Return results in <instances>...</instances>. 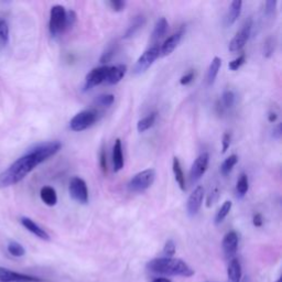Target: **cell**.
<instances>
[{
  "label": "cell",
  "instance_id": "obj_1",
  "mask_svg": "<svg viewBox=\"0 0 282 282\" xmlns=\"http://www.w3.org/2000/svg\"><path fill=\"white\" fill-rule=\"evenodd\" d=\"M39 165H40V162L30 152L20 156L8 169H6L5 171L0 173V189L17 184Z\"/></svg>",
  "mask_w": 282,
  "mask_h": 282
},
{
  "label": "cell",
  "instance_id": "obj_2",
  "mask_svg": "<svg viewBox=\"0 0 282 282\" xmlns=\"http://www.w3.org/2000/svg\"><path fill=\"white\" fill-rule=\"evenodd\" d=\"M147 268L149 271L166 275H180L189 278L194 274L193 269L186 262L175 258H155L148 262Z\"/></svg>",
  "mask_w": 282,
  "mask_h": 282
},
{
  "label": "cell",
  "instance_id": "obj_3",
  "mask_svg": "<svg viewBox=\"0 0 282 282\" xmlns=\"http://www.w3.org/2000/svg\"><path fill=\"white\" fill-rule=\"evenodd\" d=\"M155 171L153 169H147L134 175L128 183V190L134 193H142L153 184Z\"/></svg>",
  "mask_w": 282,
  "mask_h": 282
},
{
  "label": "cell",
  "instance_id": "obj_4",
  "mask_svg": "<svg viewBox=\"0 0 282 282\" xmlns=\"http://www.w3.org/2000/svg\"><path fill=\"white\" fill-rule=\"evenodd\" d=\"M65 21H67V10L61 5H55L50 11L49 30L52 37H57L65 31Z\"/></svg>",
  "mask_w": 282,
  "mask_h": 282
},
{
  "label": "cell",
  "instance_id": "obj_5",
  "mask_svg": "<svg viewBox=\"0 0 282 282\" xmlns=\"http://www.w3.org/2000/svg\"><path fill=\"white\" fill-rule=\"evenodd\" d=\"M98 120V111L95 109H86L76 114L70 121V128L76 131H83L89 128Z\"/></svg>",
  "mask_w": 282,
  "mask_h": 282
},
{
  "label": "cell",
  "instance_id": "obj_6",
  "mask_svg": "<svg viewBox=\"0 0 282 282\" xmlns=\"http://www.w3.org/2000/svg\"><path fill=\"white\" fill-rule=\"evenodd\" d=\"M159 56H160V47L158 44H153L151 48L146 50L139 56V58H138L134 67V73L137 75L145 73V72L151 67Z\"/></svg>",
  "mask_w": 282,
  "mask_h": 282
},
{
  "label": "cell",
  "instance_id": "obj_7",
  "mask_svg": "<svg viewBox=\"0 0 282 282\" xmlns=\"http://www.w3.org/2000/svg\"><path fill=\"white\" fill-rule=\"evenodd\" d=\"M62 148L61 142L58 141H48V142H42L36 145L35 147H32L28 152L34 154L38 161L42 163L45 160H48L51 158L52 155H54L60 151Z\"/></svg>",
  "mask_w": 282,
  "mask_h": 282
},
{
  "label": "cell",
  "instance_id": "obj_8",
  "mask_svg": "<svg viewBox=\"0 0 282 282\" xmlns=\"http://www.w3.org/2000/svg\"><path fill=\"white\" fill-rule=\"evenodd\" d=\"M69 192L71 198L80 204H87L88 203V190L86 182L78 178V176H74V178L71 179Z\"/></svg>",
  "mask_w": 282,
  "mask_h": 282
},
{
  "label": "cell",
  "instance_id": "obj_9",
  "mask_svg": "<svg viewBox=\"0 0 282 282\" xmlns=\"http://www.w3.org/2000/svg\"><path fill=\"white\" fill-rule=\"evenodd\" d=\"M252 29H253V19L249 18L248 20H246L245 23L242 24L241 29L232 39V41H231V43H229V47H228L229 51L237 52L244 48L246 42L248 41L249 37H250Z\"/></svg>",
  "mask_w": 282,
  "mask_h": 282
},
{
  "label": "cell",
  "instance_id": "obj_10",
  "mask_svg": "<svg viewBox=\"0 0 282 282\" xmlns=\"http://www.w3.org/2000/svg\"><path fill=\"white\" fill-rule=\"evenodd\" d=\"M107 65L101 68H96L91 70L89 73L85 77V84H84V90H88L93 88L97 85H101L102 83H105L107 77V72H108Z\"/></svg>",
  "mask_w": 282,
  "mask_h": 282
},
{
  "label": "cell",
  "instance_id": "obj_11",
  "mask_svg": "<svg viewBox=\"0 0 282 282\" xmlns=\"http://www.w3.org/2000/svg\"><path fill=\"white\" fill-rule=\"evenodd\" d=\"M208 163L209 154L207 152H203L195 159L194 163L192 165L191 171H190V179H191L192 183L198 182L202 178L203 174L206 172Z\"/></svg>",
  "mask_w": 282,
  "mask_h": 282
},
{
  "label": "cell",
  "instance_id": "obj_12",
  "mask_svg": "<svg viewBox=\"0 0 282 282\" xmlns=\"http://www.w3.org/2000/svg\"><path fill=\"white\" fill-rule=\"evenodd\" d=\"M0 281L3 282H41V279L34 275L11 271L7 268L0 267Z\"/></svg>",
  "mask_w": 282,
  "mask_h": 282
},
{
  "label": "cell",
  "instance_id": "obj_13",
  "mask_svg": "<svg viewBox=\"0 0 282 282\" xmlns=\"http://www.w3.org/2000/svg\"><path fill=\"white\" fill-rule=\"evenodd\" d=\"M205 195V190L203 186L199 185L194 189L192 194L190 195V198L186 203V211L190 216H194L199 213L200 208L202 206L203 199Z\"/></svg>",
  "mask_w": 282,
  "mask_h": 282
},
{
  "label": "cell",
  "instance_id": "obj_14",
  "mask_svg": "<svg viewBox=\"0 0 282 282\" xmlns=\"http://www.w3.org/2000/svg\"><path fill=\"white\" fill-rule=\"evenodd\" d=\"M223 250L227 258H233L238 248V235L236 232L227 233L223 238Z\"/></svg>",
  "mask_w": 282,
  "mask_h": 282
},
{
  "label": "cell",
  "instance_id": "obj_15",
  "mask_svg": "<svg viewBox=\"0 0 282 282\" xmlns=\"http://www.w3.org/2000/svg\"><path fill=\"white\" fill-rule=\"evenodd\" d=\"M126 73H127V65L119 64V65H115V67H109L105 83H107L109 85H115L117 83H119L122 80V77L126 75Z\"/></svg>",
  "mask_w": 282,
  "mask_h": 282
},
{
  "label": "cell",
  "instance_id": "obj_16",
  "mask_svg": "<svg viewBox=\"0 0 282 282\" xmlns=\"http://www.w3.org/2000/svg\"><path fill=\"white\" fill-rule=\"evenodd\" d=\"M21 222V224L22 226L27 229V231H29L31 234H34L35 236H37V237H39L40 239H43V240H50V236L49 234L44 231L43 228H41L40 226H39L37 223H35L34 221H32L31 218L29 217H22L20 220Z\"/></svg>",
  "mask_w": 282,
  "mask_h": 282
},
{
  "label": "cell",
  "instance_id": "obj_17",
  "mask_svg": "<svg viewBox=\"0 0 282 282\" xmlns=\"http://www.w3.org/2000/svg\"><path fill=\"white\" fill-rule=\"evenodd\" d=\"M183 36V32L179 31L176 34L172 35L171 37H169L167 40L163 42L162 47L160 48V55L162 56H167L172 53V52L175 50V48L178 47L179 43L181 42V39Z\"/></svg>",
  "mask_w": 282,
  "mask_h": 282
},
{
  "label": "cell",
  "instance_id": "obj_18",
  "mask_svg": "<svg viewBox=\"0 0 282 282\" xmlns=\"http://www.w3.org/2000/svg\"><path fill=\"white\" fill-rule=\"evenodd\" d=\"M146 23V18L143 15H137L133 19H131L130 24L128 25V28L124 32L123 39H129L131 37H134L138 31H139L143 25Z\"/></svg>",
  "mask_w": 282,
  "mask_h": 282
},
{
  "label": "cell",
  "instance_id": "obj_19",
  "mask_svg": "<svg viewBox=\"0 0 282 282\" xmlns=\"http://www.w3.org/2000/svg\"><path fill=\"white\" fill-rule=\"evenodd\" d=\"M241 265L240 261L237 258H233L229 262V266L227 269V275L231 282H240L241 280Z\"/></svg>",
  "mask_w": 282,
  "mask_h": 282
},
{
  "label": "cell",
  "instance_id": "obj_20",
  "mask_svg": "<svg viewBox=\"0 0 282 282\" xmlns=\"http://www.w3.org/2000/svg\"><path fill=\"white\" fill-rule=\"evenodd\" d=\"M113 165L114 171L118 172L123 168V155H122V146L120 139H116L113 148Z\"/></svg>",
  "mask_w": 282,
  "mask_h": 282
},
{
  "label": "cell",
  "instance_id": "obj_21",
  "mask_svg": "<svg viewBox=\"0 0 282 282\" xmlns=\"http://www.w3.org/2000/svg\"><path fill=\"white\" fill-rule=\"evenodd\" d=\"M241 7H242V3L240 0H234V2H232L231 7H229V10L226 16L227 25H232L236 22V20H237L241 14Z\"/></svg>",
  "mask_w": 282,
  "mask_h": 282
},
{
  "label": "cell",
  "instance_id": "obj_22",
  "mask_svg": "<svg viewBox=\"0 0 282 282\" xmlns=\"http://www.w3.org/2000/svg\"><path fill=\"white\" fill-rule=\"evenodd\" d=\"M168 27H169V23L167 21V19L163 17L160 18L154 24V28L152 31V35H151V41L156 42V41H159L160 39L165 37V35L168 31Z\"/></svg>",
  "mask_w": 282,
  "mask_h": 282
},
{
  "label": "cell",
  "instance_id": "obj_23",
  "mask_svg": "<svg viewBox=\"0 0 282 282\" xmlns=\"http://www.w3.org/2000/svg\"><path fill=\"white\" fill-rule=\"evenodd\" d=\"M41 200L45 205L54 206L57 203L56 191L52 186H43L40 191Z\"/></svg>",
  "mask_w": 282,
  "mask_h": 282
},
{
  "label": "cell",
  "instance_id": "obj_24",
  "mask_svg": "<svg viewBox=\"0 0 282 282\" xmlns=\"http://www.w3.org/2000/svg\"><path fill=\"white\" fill-rule=\"evenodd\" d=\"M222 67V60H221V57H217V56H215L211 64H209V67H208V70H207V75H206V80H207V84L208 85H212L215 80H216V77H217V74H218V71Z\"/></svg>",
  "mask_w": 282,
  "mask_h": 282
},
{
  "label": "cell",
  "instance_id": "obj_25",
  "mask_svg": "<svg viewBox=\"0 0 282 282\" xmlns=\"http://www.w3.org/2000/svg\"><path fill=\"white\" fill-rule=\"evenodd\" d=\"M172 168H173V173H174V178H175L176 183H178L182 191H185V176H184V173H183L180 160L176 158V156H174L173 158Z\"/></svg>",
  "mask_w": 282,
  "mask_h": 282
},
{
  "label": "cell",
  "instance_id": "obj_26",
  "mask_svg": "<svg viewBox=\"0 0 282 282\" xmlns=\"http://www.w3.org/2000/svg\"><path fill=\"white\" fill-rule=\"evenodd\" d=\"M156 115H158V114H156L155 111H154V113H151L150 115H148L147 117L142 118L141 120L138 121V123H137L138 131H139V133H145L146 130L151 128L153 124H154V122H155Z\"/></svg>",
  "mask_w": 282,
  "mask_h": 282
},
{
  "label": "cell",
  "instance_id": "obj_27",
  "mask_svg": "<svg viewBox=\"0 0 282 282\" xmlns=\"http://www.w3.org/2000/svg\"><path fill=\"white\" fill-rule=\"evenodd\" d=\"M232 206H233V204L231 201H225L224 203H223V205L218 209V212L215 215V224L216 225L221 224V223H223V221L227 217V215L229 214V212H231Z\"/></svg>",
  "mask_w": 282,
  "mask_h": 282
},
{
  "label": "cell",
  "instance_id": "obj_28",
  "mask_svg": "<svg viewBox=\"0 0 282 282\" xmlns=\"http://www.w3.org/2000/svg\"><path fill=\"white\" fill-rule=\"evenodd\" d=\"M248 189H249L248 176H247V174L242 173L239 176L237 184H236V192H237V195L239 196V198H244L246 193L248 192Z\"/></svg>",
  "mask_w": 282,
  "mask_h": 282
},
{
  "label": "cell",
  "instance_id": "obj_29",
  "mask_svg": "<svg viewBox=\"0 0 282 282\" xmlns=\"http://www.w3.org/2000/svg\"><path fill=\"white\" fill-rule=\"evenodd\" d=\"M238 162V156L236 154H232L229 155L228 158L222 163L221 166V172L223 175H228L231 173V171L233 170V168L236 166V163Z\"/></svg>",
  "mask_w": 282,
  "mask_h": 282
},
{
  "label": "cell",
  "instance_id": "obj_30",
  "mask_svg": "<svg viewBox=\"0 0 282 282\" xmlns=\"http://www.w3.org/2000/svg\"><path fill=\"white\" fill-rule=\"evenodd\" d=\"M7 250L11 256H14V257H18V258L22 257V256L25 255L24 247L15 240L9 241V244L7 246Z\"/></svg>",
  "mask_w": 282,
  "mask_h": 282
},
{
  "label": "cell",
  "instance_id": "obj_31",
  "mask_svg": "<svg viewBox=\"0 0 282 282\" xmlns=\"http://www.w3.org/2000/svg\"><path fill=\"white\" fill-rule=\"evenodd\" d=\"M235 101H236V97H235V94H234L233 90L226 89L224 93H223L221 103H222L223 106H224L225 109L226 108H232L235 105Z\"/></svg>",
  "mask_w": 282,
  "mask_h": 282
},
{
  "label": "cell",
  "instance_id": "obj_32",
  "mask_svg": "<svg viewBox=\"0 0 282 282\" xmlns=\"http://www.w3.org/2000/svg\"><path fill=\"white\" fill-rule=\"evenodd\" d=\"M115 102V96L113 94H103L97 96L95 100L96 105L102 107H109L110 105H113Z\"/></svg>",
  "mask_w": 282,
  "mask_h": 282
},
{
  "label": "cell",
  "instance_id": "obj_33",
  "mask_svg": "<svg viewBox=\"0 0 282 282\" xmlns=\"http://www.w3.org/2000/svg\"><path fill=\"white\" fill-rule=\"evenodd\" d=\"M9 40V27L5 20H0V44L6 45Z\"/></svg>",
  "mask_w": 282,
  "mask_h": 282
},
{
  "label": "cell",
  "instance_id": "obj_34",
  "mask_svg": "<svg viewBox=\"0 0 282 282\" xmlns=\"http://www.w3.org/2000/svg\"><path fill=\"white\" fill-rule=\"evenodd\" d=\"M274 49H275V40L272 37H269L264 44V55L266 57H270L273 54Z\"/></svg>",
  "mask_w": 282,
  "mask_h": 282
},
{
  "label": "cell",
  "instance_id": "obj_35",
  "mask_svg": "<svg viewBox=\"0 0 282 282\" xmlns=\"http://www.w3.org/2000/svg\"><path fill=\"white\" fill-rule=\"evenodd\" d=\"M116 48H117V44H116V43L109 45V47L106 49V51H105L104 53H103L100 62H101L102 64H105V63L109 62V61L111 60V58H113V56L115 55Z\"/></svg>",
  "mask_w": 282,
  "mask_h": 282
},
{
  "label": "cell",
  "instance_id": "obj_36",
  "mask_svg": "<svg viewBox=\"0 0 282 282\" xmlns=\"http://www.w3.org/2000/svg\"><path fill=\"white\" fill-rule=\"evenodd\" d=\"M76 14H75V11L73 10H70V11H67V21H65V31H68L70 29H72L74 27V24L76 22Z\"/></svg>",
  "mask_w": 282,
  "mask_h": 282
},
{
  "label": "cell",
  "instance_id": "obj_37",
  "mask_svg": "<svg viewBox=\"0 0 282 282\" xmlns=\"http://www.w3.org/2000/svg\"><path fill=\"white\" fill-rule=\"evenodd\" d=\"M245 61H246V55L241 54L238 57H236L235 60H233L232 62H229L228 68L231 71H237L241 67V65L245 63Z\"/></svg>",
  "mask_w": 282,
  "mask_h": 282
},
{
  "label": "cell",
  "instance_id": "obj_38",
  "mask_svg": "<svg viewBox=\"0 0 282 282\" xmlns=\"http://www.w3.org/2000/svg\"><path fill=\"white\" fill-rule=\"evenodd\" d=\"M163 254L167 258H172L174 254H175V244L173 240H168L165 245V248H163Z\"/></svg>",
  "mask_w": 282,
  "mask_h": 282
},
{
  "label": "cell",
  "instance_id": "obj_39",
  "mask_svg": "<svg viewBox=\"0 0 282 282\" xmlns=\"http://www.w3.org/2000/svg\"><path fill=\"white\" fill-rule=\"evenodd\" d=\"M108 5L116 12H120L126 7V3L122 2V0H111V2H108Z\"/></svg>",
  "mask_w": 282,
  "mask_h": 282
},
{
  "label": "cell",
  "instance_id": "obj_40",
  "mask_svg": "<svg viewBox=\"0 0 282 282\" xmlns=\"http://www.w3.org/2000/svg\"><path fill=\"white\" fill-rule=\"evenodd\" d=\"M100 165H101L103 172L106 173L107 172V155H106V150H105V147H102V149H101Z\"/></svg>",
  "mask_w": 282,
  "mask_h": 282
},
{
  "label": "cell",
  "instance_id": "obj_41",
  "mask_svg": "<svg viewBox=\"0 0 282 282\" xmlns=\"http://www.w3.org/2000/svg\"><path fill=\"white\" fill-rule=\"evenodd\" d=\"M231 140H232V136L229 133H225L224 136H223V150H222V152L223 153H225L227 151V149L229 148V146H231Z\"/></svg>",
  "mask_w": 282,
  "mask_h": 282
},
{
  "label": "cell",
  "instance_id": "obj_42",
  "mask_svg": "<svg viewBox=\"0 0 282 282\" xmlns=\"http://www.w3.org/2000/svg\"><path fill=\"white\" fill-rule=\"evenodd\" d=\"M275 7H277V2H275V0H268L266 3V9H265L267 16H272L275 10Z\"/></svg>",
  "mask_w": 282,
  "mask_h": 282
},
{
  "label": "cell",
  "instance_id": "obj_43",
  "mask_svg": "<svg viewBox=\"0 0 282 282\" xmlns=\"http://www.w3.org/2000/svg\"><path fill=\"white\" fill-rule=\"evenodd\" d=\"M193 80H194V72L191 71V72H189L187 74L183 75V76L181 77L180 84H181V85H189Z\"/></svg>",
  "mask_w": 282,
  "mask_h": 282
},
{
  "label": "cell",
  "instance_id": "obj_44",
  "mask_svg": "<svg viewBox=\"0 0 282 282\" xmlns=\"http://www.w3.org/2000/svg\"><path fill=\"white\" fill-rule=\"evenodd\" d=\"M218 198V190L217 189H215L213 192H211V194H209L208 196V199H207V203H206V206L207 207H211L213 204H214V202L217 200Z\"/></svg>",
  "mask_w": 282,
  "mask_h": 282
},
{
  "label": "cell",
  "instance_id": "obj_45",
  "mask_svg": "<svg viewBox=\"0 0 282 282\" xmlns=\"http://www.w3.org/2000/svg\"><path fill=\"white\" fill-rule=\"evenodd\" d=\"M253 223H254V225L256 227H260L262 225V223H264V221H262V216L261 214L257 213V214H255L254 215V217H253Z\"/></svg>",
  "mask_w": 282,
  "mask_h": 282
},
{
  "label": "cell",
  "instance_id": "obj_46",
  "mask_svg": "<svg viewBox=\"0 0 282 282\" xmlns=\"http://www.w3.org/2000/svg\"><path fill=\"white\" fill-rule=\"evenodd\" d=\"M281 135H282L281 123H278L277 126H275V128L273 129V137L275 138V139H280V138H281Z\"/></svg>",
  "mask_w": 282,
  "mask_h": 282
},
{
  "label": "cell",
  "instance_id": "obj_47",
  "mask_svg": "<svg viewBox=\"0 0 282 282\" xmlns=\"http://www.w3.org/2000/svg\"><path fill=\"white\" fill-rule=\"evenodd\" d=\"M215 109H216V113H217L218 115H223V113H224L225 108H224V106H223V105H222L221 101L216 102V104H215Z\"/></svg>",
  "mask_w": 282,
  "mask_h": 282
},
{
  "label": "cell",
  "instance_id": "obj_48",
  "mask_svg": "<svg viewBox=\"0 0 282 282\" xmlns=\"http://www.w3.org/2000/svg\"><path fill=\"white\" fill-rule=\"evenodd\" d=\"M277 118H278V114L275 113V111H270L268 115V120L270 121V122H274L275 120H277Z\"/></svg>",
  "mask_w": 282,
  "mask_h": 282
},
{
  "label": "cell",
  "instance_id": "obj_49",
  "mask_svg": "<svg viewBox=\"0 0 282 282\" xmlns=\"http://www.w3.org/2000/svg\"><path fill=\"white\" fill-rule=\"evenodd\" d=\"M152 282H171V281H170V280L167 279V278H156V279H154Z\"/></svg>",
  "mask_w": 282,
  "mask_h": 282
},
{
  "label": "cell",
  "instance_id": "obj_50",
  "mask_svg": "<svg viewBox=\"0 0 282 282\" xmlns=\"http://www.w3.org/2000/svg\"><path fill=\"white\" fill-rule=\"evenodd\" d=\"M277 282H281V279H279V280H278V281H277Z\"/></svg>",
  "mask_w": 282,
  "mask_h": 282
}]
</instances>
